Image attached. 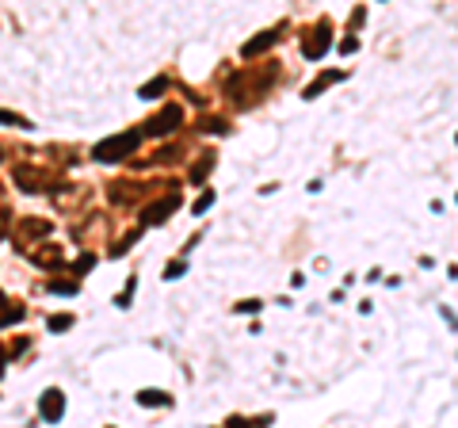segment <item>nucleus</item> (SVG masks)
<instances>
[{
  "label": "nucleus",
  "instance_id": "nucleus-11",
  "mask_svg": "<svg viewBox=\"0 0 458 428\" xmlns=\"http://www.w3.org/2000/svg\"><path fill=\"white\" fill-rule=\"evenodd\" d=\"M272 43H275V31H267V35H260V38H252V43H245V50H241V54H245V58H256V54H264Z\"/></svg>",
  "mask_w": 458,
  "mask_h": 428
},
{
  "label": "nucleus",
  "instance_id": "nucleus-15",
  "mask_svg": "<svg viewBox=\"0 0 458 428\" xmlns=\"http://www.w3.org/2000/svg\"><path fill=\"white\" fill-rule=\"evenodd\" d=\"M267 425H272V420H241V417H233V420H229V428H267Z\"/></svg>",
  "mask_w": 458,
  "mask_h": 428
},
{
  "label": "nucleus",
  "instance_id": "nucleus-22",
  "mask_svg": "<svg viewBox=\"0 0 458 428\" xmlns=\"http://www.w3.org/2000/svg\"><path fill=\"white\" fill-rule=\"evenodd\" d=\"M0 310H8V302H4V294H0Z\"/></svg>",
  "mask_w": 458,
  "mask_h": 428
},
{
  "label": "nucleus",
  "instance_id": "nucleus-8",
  "mask_svg": "<svg viewBox=\"0 0 458 428\" xmlns=\"http://www.w3.org/2000/svg\"><path fill=\"white\" fill-rule=\"evenodd\" d=\"M16 184H23V191H43L46 176H38L35 169H16Z\"/></svg>",
  "mask_w": 458,
  "mask_h": 428
},
{
  "label": "nucleus",
  "instance_id": "nucleus-19",
  "mask_svg": "<svg viewBox=\"0 0 458 428\" xmlns=\"http://www.w3.org/2000/svg\"><path fill=\"white\" fill-rule=\"evenodd\" d=\"M0 123H16V126H27V119L12 115V111H0Z\"/></svg>",
  "mask_w": 458,
  "mask_h": 428
},
{
  "label": "nucleus",
  "instance_id": "nucleus-16",
  "mask_svg": "<svg viewBox=\"0 0 458 428\" xmlns=\"http://www.w3.org/2000/svg\"><path fill=\"white\" fill-rule=\"evenodd\" d=\"M69 325H73V318H69V313H62V318H50V329H53V333L69 329Z\"/></svg>",
  "mask_w": 458,
  "mask_h": 428
},
{
  "label": "nucleus",
  "instance_id": "nucleus-12",
  "mask_svg": "<svg viewBox=\"0 0 458 428\" xmlns=\"http://www.w3.org/2000/svg\"><path fill=\"white\" fill-rule=\"evenodd\" d=\"M165 88H168V77H157V80H149V84H145V88L138 92V96H141V99H157Z\"/></svg>",
  "mask_w": 458,
  "mask_h": 428
},
{
  "label": "nucleus",
  "instance_id": "nucleus-17",
  "mask_svg": "<svg viewBox=\"0 0 458 428\" xmlns=\"http://www.w3.org/2000/svg\"><path fill=\"white\" fill-rule=\"evenodd\" d=\"M176 276H184V260H172V264L165 268V279H176Z\"/></svg>",
  "mask_w": 458,
  "mask_h": 428
},
{
  "label": "nucleus",
  "instance_id": "nucleus-9",
  "mask_svg": "<svg viewBox=\"0 0 458 428\" xmlns=\"http://www.w3.org/2000/svg\"><path fill=\"white\" fill-rule=\"evenodd\" d=\"M138 401H141V405H149V409H157V405H172V394H165V390H138Z\"/></svg>",
  "mask_w": 458,
  "mask_h": 428
},
{
  "label": "nucleus",
  "instance_id": "nucleus-24",
  "mask_svg": "<svg viewBox=\"0 0 458 428\" xmlns=\"http://www.w3.org/2000/svg\"><path fill=\"white\" fill-rule=\"evenodd\" d=\"M0 233H4V218H0Z\"/></svg>",
  "mask_w": 458,
  "mask_h": 428
},
{
  "label": "nucleus",
  "instance_id": "nucleus-13",
  "mask_svg": "<svg viewBox=\"0 0 458 428\" xmlns=\"http://www.w3.org/2000/svg\"><path fill=\"white\" fill-rule=\"evenodd\" d=\"M210 169H214V153H203V160H199V165L191 169V180H203Z\"/></svg>",
  "mask_w": 458,
  "mask_h": 428
},
{
  "label": "nucleus",
  "instance_id": "nucleus-18",
  "mask_svg": "<svg viewBox=\"0 0 458 428\" xmlns=\"http://www.w3.org/2000/svg\"><path fill=\"white\" fill-rule=\"evenodd\" d=\"M210 203H214V195H210V191H206L203 199H195V214H203V211H206V206H210Z\"/></svg>",
  "mask_w": 458,
  "mask_h": 428
},
{
  "label": "nucleus",
  "instance_id": "nucleus-20",
  "mask_svg": "<svg viewBox=\"0 0 458 428\" xmlns=\"http://www.w3.org/2000/svg\"><path fill=\"white\" fill-rule=\"evenodd\" d=\"M256 310H264V302H241L237 313H256Z\"/></svg>",
  "mask_w": 458,
  "mask_h": 428
},
{
  "label": "nucleus",
  "instance_id": "nucleus-6",
  "mask_svg": "<svg viewBox=\"0 0 458 428\" xmlns=\"http://www.w3.org/2000/svg\"><path fill=\"white\" fill-rule=\"evenodd\" d=\"M38 413H43L46 420H62V413H65V398H62V390H46V394H43V401H38Z\"/></svg>",
  "mask_w": 458,
  "mask_h": 428
},
{
  "label": "nucleus",
  "instance_id": "nucleus-3",
  "mask_svg": "<svg viewBox=\"0 0 458 428\" xmlns=\"http://www.w3.org/2000/svg\"><path fill=\"white\" fill-rule=\"evenodd\" d=\"M333 46V38H328V23H321V27H313L306 38H302V54H306L309 62H317L321 54Z\"/></svg>",
  "mask_w": 458,
  "mask_h": 428
},
{
  "label": "nucleus",
  "instance_id": "nucleus-5",
  "mask_svg": "<svg viewBox=\"0 0 458 428\" xmlns=\"http://www.w3.org/2000/svg\"><path fill=\"white\" fill-rule=\"evenodd\" d=\"M176 206H180V195H176V191H172V195H165V199H160V203H153L149 211L141 214V218H145V222H149V226H157V222H165V218H168V214H172V211H176Z\"/></svg>",
  "mask_w": 458,
  "mask_h": 428
},
{
  "label": "nucleus",
  "instance_id": "nucleus-21",
  "mask_svg": "<svg viewBox=\"0 0 458 428\" xmlns=\"http://www.w3.org/2000/svg\"><path fill=\"white\" fill-rule=\"evenodd\" d=\"M340 50H344V54H355V50H359V43H355V38H344Z\"/></svg>",
  "mask_w": 458,
  "mask_h": 428
},
{
  "label": "nucleus",
  "instance_id": "nucleus-14",
  "mask_svg": "<svg viewBox=\"0 0 458 428\" xmlns=\"http://www.w3.org/2000/svg\"><path fill=\"white\" fill-rule=\"evenodd\" d=\"M46 291H50V294H77L80 283H77V279H73V283H46Z\"/></svg>",
  "mask_w": 458,
  "mask_h": 428
},
{
  "label": "nucleus",
  "instance_id": "nucleus-10",
  "mask_svg": "<svg viewBox=\"0 0 458 428\" xmlns=\"http://www.w3.org/2000/svg\"><path fill=\"white\" fill-rule=\"evenodd\" d=\"M336 80H344V73H321L313 84L306 88V99H313V96H321V88H328V84H336Z\"/></svg>",
  "mask_w": 458,
  "mask_h": 428
},
{
  "label": "nucleus",
  "instance_id": "nucleus-4",
  "mask_svg": "<svg viewBox=\"0 0 458 428\" xmlns=\"http://www.w3.org/2000/svg\"><path fill=\"white\" fill-rule=\"evenodd\" d=\"M180 119H184V111H180L176 104H168L165 111H157V115H153L145 126H149V134H157V138H160V134H172V130H176Z\"/></svg>",
  "mask_w": 458,
  "mask_h": 428
},
{
  "label": "nucleus",
  "instance_id": "nucleus-1",
  "mask_svg": "<svg viewBox=\"0 0 458 428\" xmlns=\"http://www.w3.org/2000/svg\"><path fill=\"white\" fill-rule=\"evenodd\" d=\"M272 80H275V65H267L264 73H260V69H245V73H237V77L229 80L226 92L233 96V104H237V107H248L256 96H264Z\"/></svg>",
  "mask_w": 458,
  "mask_h": 428
},
{
  "label": "nucleus",
  "instance_id": "nucleus-7",
  "mask_svg": "<svg viewBox=\"0 0 458 428\" xmlns=\"http://www.w3.org/2000/svg\"><path fill=\"white\" fill-rule=\"evenodd\" d=\"M43 233H50V222H46V218H27V222H19V241L43 237Z\"/></svg>",
  "mask_w": 458,
  "mask_h": 428
},
{
  "label": "nucleus",
  "instance_id": "nucleus-23",
  "mask_svg": "<svg viewBox=\"0 0 458 428\" xmlns=\"http://www.w3.org/2000/svg\"><path fill=\"white\" fill-rule=\"evenodd\" d=\"M0 374H4V359H0Z\"/></svg>",
  "mask_w": 458,
  "mask_h": 428
},
{
  "label": "nucleus",
  "instance_id": "nucleus-2",
  "mask_svg": "<svg viewBox=\"0 0 458 428\" xmlns=\"http://www.w3.org/2000/svg\"><path fill=\"white\" fill-rule=\"evenodd\" d=\"M138 145H141V134L138 130H126V134H119V138L99 142L96 150H92V157H96V160H119V157H126V153H134Z\"/></svg>",
  "mask_w": 458,
  "mask_h": 428
}]
</instances>
